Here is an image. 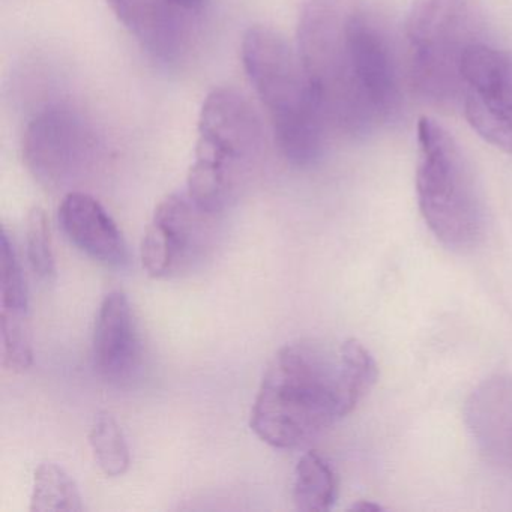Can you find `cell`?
<instances>
[{
  "label": "cell",
  "mask_w": 512,
  "mask_h": 512,
  "mask_svg": "<svg viewBox=\"0 0 512 512\" xmlns=\"http://www.w3.org/2000/svg\"><path fill=\"white\" fill-rule=\"evenodd\" d=\"M2 365L11 373H25L34 362L29 304H0Z\"/></svg>",
  "instance_id": "cell-15"
},
{
  "label": "cell",
  "mask_w": 512,
  "mask_h": 512,
  "mask_svg": "<svg viewBox=\"0 0 512 512\" xmlns=\"http://www.w3.org/2000/svg\"><path fill=\"white\" fill-rule=\"evenodd\" d=\"M343 74L356 134L388 122L400 103L394 55L385 31L361 8L347 7Z\"/></svg>",
  "instance_id": "cell-5"
},
{
  "label": "cell",
  "mask_w": 512,
  "mask_h": 512,
  "mask_svg": "<svg viewBox=\"0 0 512 512\" xmlns=\"http://www.w3.org/2000/svg\"><path fill=\"white\" fill-rule=\"evenodd\" d=\"M194 163L238 182L242 170L262 148V121L247 98L233 89H215L206 97L197 125Z\"/></svg>",
  "instance_id": "cell-7"
},
{
  "label": "cell",
  "mask_w": 512,
  "mask_h": 512,
  "mask_svg": "<svg viewBox=\"0 0 512 512\" xmlns=\"http://www.w3.org/2000/svg\"><path fill=\"white\" fill-rule=\"evenodd\" d=\"M206 214L187 193H175L158 203L143 236L140 257L149 277H176L193 263L205 238Z\"/></svg>",
  "instance_id": "cell-9"
},
{
  "label": "cell",
  "mask_w": 512,
  "mask_h": 512,
  "mask_svg": "<svg viewBox=\"0 0 512 512\" xmlns=\"http://www.w3.org/2000/svg\"><path fill=\"white\" fill-rule=\"evenodd\" d=\"M470 430L488 452L512 458V379L488 380L469 403Z\"/></svg>",
  "instance_id": "cell-13"
},
{
  "label": "cell",
  "mask_w": 512,
  "mask_h": 512,
  "mask_svg": "<svg viewBox=\"0 0 512 512\" xmlns=\"http://www.w3.org/2000/svg\"><path fill=\"white\" fill-rule=\"evenodd\" d=\"M98 139L82 113L46 107L26 128L23 160L38 184L59 190L79 179L97 157Z\"/></svg>",
  "instance_id": "cell-6"
},
{
  "label": "cell",
  "mask_w": 512,
  "mask_h": 512,
  "mask_svg": "<svg viewBox=\"0 0 512 512\" xmlns=\"http://www.w3.org/2000/svg\"><path fill=\"white\" fill-rule=\"evenodd\" d=\"M89 443L98 466L109 478L127 473L131 457L124 431L109 413H101L95 418L89 433Z\"/></svg>",
  "instance_id": "cell-17"
},
{
  "label": "cell",
  "mask_w": 512,
  "mask_h": 512,
  "mask_svg": "<svg viewBox=\"0 0 512 512\" xmlns=\"http://www.w3.org/2000/svg\"><path fill=\"white\" fill-rule=\"evenodd\" d=\"M407 73L415 94L434 107L461 100V68L485 43L481 0H415L406 20Z\"/></svg>",
  "instance_id": "cell-4"
},
{
  "label": "cell",
  "mask_w": 512,
  "mask_h": 512,
  "mask_svg": "<svg viewBox=\"0 0 512 512\" xmlns=\"http://www.w3.org/2000/svg\"><path fill=\"white\" fill-rule=\"evenodd\" d=\"M352 509H356V511H379V509L382 508H380L379 505H374V503L365 502V500H362V502L353 505Z\"/></svg>",
  "instance_id": "cell-20"
},
{
  "label": "cell",
  "mask_w": 512,
  "mask_h": 512,
  "mask_svg": "<svg viewBox=\"0 0 512 512\" xmlns=\"http://www.w3.org/2000/svg\"><path fill=\"white\" fill-rule=\"evenodd\" d=\"M32 512H82V494L76 481L56 463H41L35 470Z\"/></svg>",
  "instance_id": "cell-16"
},
{
  "label": "cell",
  "mask_w": 512,
  "mask_h": 512,
  "mask_svg": "<svg viewBox=\"0 0 512 512\" xmlns=\"http://www.w3.org/2000/svg\"><path fill=\"white\" fill-rule=\"evenodd\" d=\"M416 194L425 224L443 247L467 253L481 244L485 208L475 173L457 140L430 118L418 124Z\"/></svg>",
  "instance_id": "cell-3"
},
{
  "label": "cell",
  "mask_w": 512,
  "mask_h": 512,
  "mask_svg": "<svg viewBox=\"0 0 512 512\" xmlns=\"http://www.w3.org/2000/svg\"><path fill=\"white\" fill-rule=\"evenodd\" d=\"M338 497V479L325 457L308 451L296 464L293 502L302 512H326Z\"/></svg>",
  "instance_id": "cell-14"
},
{
  "label": "cell",
  "mask_w": 512,
  "mask_h": 512,
  "mask_svg": "<svg viewBox=\"0 0 512 512\" xmlns=\"http://www.w3.org/2000/svg\"><path fill=\"white\" fill-rule=\"evenodd\" d=\"M170 2L188 14L199 13L205 5V0H170Z\"/></svg>",
  "instance_id": "cell-19"
},
{
  "label": "cell",
  "mask_w": 512,
  "mask_h": 512,
  "mask_svg": "<svg viewBox=\"0 0 512 512\" xmlns=\"http://www.w3.org/2000/svg\"><path fill=\"white\" fill-rule=\"evenodd\" d=\"M242 64L268 109L281 154L298 167L316 163L329 125L299 53L278 32L256 26L242 41Z\"/></svg>",
  "instance_id": "cell-2"
},
{
  "label": "cell",
  "mask_w": 512,
  "mask_h": 512,
  "mask_svg": "<svg viewBox=\"0 0 512 512\" xmlns=\"http://www.w3.org/2000/svg\"><path fill=\"white\" fill-rule=\"evenodd\" d=\"M461 103L470 127L512 154V53L482 43L464 56Z\"/></svg>",
  "instance_id": "cell-8"
},
{
  "label": "cell",
  "mask_w": 512,
  "mask_h": 512,
  "mask_svg": "<svg viewBox=\"0 0 512 512\" xmlns=\"http://www.w3.org/2000/svg\"><path fill=\"white\" fill-rule=\"evenodd\" d=\"M26 247L34 274L44 283H53L58 269L53 251L52 230L44 209L34 208L29 212Z\"/></svg>",
  "instance_id": "cell-18"
},
{
  "label": "cell",
  "mask_w": 512,
  "mask_h": 512,
  "mask_svg": "<svg viewBox=\"0 0 512 512\" xmlns=\"http://www.w3.org/2000/svg\"><path fill=\"white\" fill-rule=\"evenodd\" d=\"M140 359L136 320L127 295L109 293L101 304L94 332V361L98 373L109 382L130 379Z\"/></svg>",
  "instance_id": "cell-12"
},
{
  "label": "cell",
  "mask_w": 512,
  "mask_h": 512,
  "mask_svg": "<svg viewBox=\"0 0 512 512\" xmlns=\"http://www.w3.org/2000/svg\"><path fill=\"white\" fill-rule=\"evenodd\" d=\"M116 19L155 61L172 64L187 43L185 13L170 0H107Z\"/></svg>",
  "instance_id": "cell-10"
},
{
  "label": "cell",
  "mask_w": 512,
  "mask_h": 512,
  "mask_svg": "<svg viewBox=\"0 0 512 512\" xmlns=\"http://www.w3.org/2000/svg\"><path fill=\"white\" fill-rule=\"evenodd\" d=\"M59 224L71 244L106 266H122L128 259L127 244L109 212L89 194L73 191L59 206Z\"/></svg>",
  "instance_id": "cell-11"
},
{
  "label": "cell",
  "mask_w": 512,
  "mask_h": 512,
  "mask_svg": "<svg viewBox=\"0 0 512 512\" xmlns=\"http://www.w3.org/2000/svg\"><path fill=\"white\" fill-rule=\"evenodd\" d=\"M377 376L373 355L355 338L287 344L260 383L251 430L272 448H301L350 415L370 394Z\"/></svg>",
  "instance_id": "cell-1"
}]
</instances>
